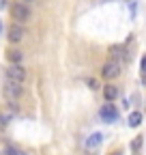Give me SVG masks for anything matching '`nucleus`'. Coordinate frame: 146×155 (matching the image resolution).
<instances>
[{
	"mask_svg": "<svg viewBox=\"0 0 146 155\" xmlns=\"http://www.w3.org/2000/svg\"><path fill=\"white\" fill-rule=\"evenodd\" d=\"M11 15H13V19L17 24H24V22L30 19V9L24 2H13L11 5Z\"/></svg>",
	"mask_w": 146,
	"mask_h": 155,
	"instance_id": "nucleus-1",
	"label": "nucleus"
},
{
	"mask_svg": "<svg viewBox=\"0 0 146 155\" xmlns=\"http://www.w3.org/2000/svg\"><path fill=\"white\" fill-rule=\"evenodd\" d=\"M5 78H7V80H11V82L22 84V82L26 80V69H24L22 65H9V67L5 69Z\"/></svg>",
	"mask_w": 146,
	"mask_h": 155,
	"instance_id": "nucleus-2",
	"label": "nucleus"
},
{
	"mask_svg": "<svg viewBox=\"0 0 146 155\" xmlns=\"http://www.w3.org/2000/svg\"><path fill=\"white\" fill-rule=\"evenodd\" d=\"M101 142H103V134H99V131H95V134H90L88 138L84 140V151L86 153H95V151H99V147H101Z\"/></svg>",
	"mask_w": 146,
	"mask_h": 155,
	"instance_id": "nucleus-3",
	"label": "nucleus"
},
{
	"mask_svg": "<svg viewBox=\"0 0 146 155\" xmlns=\"http://www.w3.org/2000/svg\"><path fill=\"white\" fill-rule=\"evenodd\" d=\"M2 93L9 101L17 99V97L22 95V84H17V82H11V80H5V86H2Z\"/></svg>",
	"mask_w": 146,
	"mask_h": 155,
	"instance_id": "nucleus-4",
	"label": "nucleus"
},
{
	"mask_svg": "<svg viewBox=\"0 0 146 155\" xmlns=\"http://www.w3.org/2000/svg\"><path fill=\"white\" fill-rule=\"evenodd\" d=\"M99 116H101V121H105V123H114V121H118V110H116L114 104H105V106H101Z\"/></svg>",
	"mask_w": 146,
	"mask_h": 155,
	"instance_id": "nucleus-5",
	"label": "nucleus"
},
{
	"mask_svg": "<svg viewBox=\"0 0 146 155\" xmlns=\"http://www.w3.org/2000/svg\"><path fill=\"white\" fill-rule=\"evenodd\" d=\"M101 75L105 80H114V78L120 75V63H114V61H107L101 69Z\"/></svg>",
	"mask_w": 146,
	"mask_h": 155,
	"instance_id": "nucleus-6",
	"label": "nucleus"
},
{
	"mask_svg": "<svg viewBox=\"0 0 146 155\" xmlns=\"http://www.w3.org/2000/svg\"><path fill=\"white\" fill-rule=\"evenodd\" d=\"M24 35H26V30H24L20 24H13V26L9 28V41H11V43H17V41H22V39H24Z\"/></svg>",
	"mask_w": 146,
	"mask_h": 155,
	"instance_id": "nucleus-7",
	"label": "nucleus"
},
{
	"mask_svg": "<svg viewBox=\"0 0 146 155\" xmlns=\"http://www.w3.org/2000/svg\"><path fill=\"white\" fill-rule=\"evenodd\" d=\"M110 58H112L114 63H120V65H122V58H125V48H122V45H114V48H110Z\"/></svg>",
	"mask_w": 146,
	"mask_h": 155,
	"instance_id": "nucleus-8",
	"label": "nucleus"
},
{
	"mask_svg": "<svg viewBox=\"0 0 146 155\" xmlns=\"http://www.w3.org/2000/svg\"><path fill=\"white\" fill-rule=\"evenodd\" d=\"M103 97H105V101L110 104V101H114L116 97H118V88L114 86V84H107L105 88H103Z\"/></svg>",
	"mask_w": 146,
	"mask_h": 155,
	"instance_id": "nucleus-9",
	"label": "nucleus"
},
{
	"mask_svg": "<svg viewBox=\"0 0 146 155\" xmlns=\"http://www.w3.org/2000/svg\"><path fill=\"white\" fill-rule=\"evenodd\" d=\"M127 123H129V127H140L142 125V112H131Z\"/></svg>",
	"mask_w": 146,
	"mask_h": 155,
	"instance_id": "nucleus-10",
	"label": "nucleus"
},
{
	"mask_svg": "<svg viewBox=\"0 0 146 155\" xmlns=\"http://www.w3.org/2000/svg\"><path fill=\"white\" fill-rule=\"evenodd\" d=\"M7 58L11 61V65H20V61H22V52H17V50H9V52H7Z\"/></svg>",
	"mask_w": 146,
	"mask_h": 155,
	"instance_id": "nucleus-11",
	"label": "nucleus"
},
{
	"mask_svg": "<svg viewBox=\"0 0 146 155\" xmlns=\"http://www.w3.org/2000/svg\"><path fill=\"white\" fill-rule=\"evenodd\" d=\"M140 147H142V136H138V138H135V140L131 142V151H133V153L138 155V151H140Z\"/></svg>",
	"mask_w": 146,
	"mask_h": 155,
	"instance_id": "nucleus-12",
	"label": "nucleus"
},
{
	"mask_svg": "<svg viewBox=\"0 0 146 155\" xmlns=\"http://www.w3.org/2000/svg\"><path fill=\"white\" fill-rule=\"evenodd\" d=\"M13 119L11 114H0V127H5V125H9V121Z\"/></svg>",
	"mask_w": 146,
	"mask_h": 155,
	"instance_id": "nucleus-13",
	"label": "nucleus"
},
{
	"mask_svg": "<svg viewBox=\"0 0 146 155\" xmlns=\"http://www.w3.org/2000/svg\"><path fill=\"white\" fill-rule=\"evenodd\" d=\"M86 82H88V86H90V88H93V91H97V88H99V82L95 80V78H88V80H86Z\"/></svg>",
	"mask_w": 146,
	"mask_h": 155,
	"instance_id": "nucleus-14",
	"label": "nucleus"
},
{
	"mask_svg": "<svg viewBox=\"0 0 146 155\" xmlns=\"http://www.w3.org/2000/svg\"><path fill=\"white\" fill-rule=\"evenodd\" d=\"M7 155H24V153H22L20 149H15V147H9V149H7Z\"/></svg>",
	"mask_w": 146,
	"mask_h": 155,
	"instance_id": "nucleus-15",
	"label": "nucleus"
},
{
	"mask_svg": "<svg viewBox=\"0 0 146 155\" xmlns=\"http://www.w3.org/2000/svg\"><path fill=\"white\" fill-rule=\"evenodd\" d=\"M140 67H142V73L146 75V56H142V63H140Z\"/></svg>",
	"mask_w": 146,
	"mask_h": 155,
	"instance_id": "nucleus-16",
	"label": "nucleus"
},
{
	"mask_svg": "<svg viewBox=\"0 0 146 155\" xmlns=\"http://www.w3.org/2000/svg\"><path fill=\"white\" fill-rule=\"evenodd\" d=\"M22 2H32V0H22Z\"/></svg>",
	"mask_w": 146,
	"mask_h": 155,
	"instance_id": "nucleus-17",
	"label": "nucleus"
},
{
	"mask_svg": "<svg viewBox=\"0 0 146 155\" xmlns=\"http://www.w3.org/2000/svg\"><path fill=\"white\" fill-rule=\"evenodd\" d=\"M112 155H120V153H112Z\"/></svg>",
	"mask_w": 146,
	"mask_h": 155,
	"instance_id": "nucleus-18",
	"label": "nucleus"
},
{
	"mask_svg": "<svg viewBox=\"0 0 146 155\" xmlns=\"http://www.w3.org/2000/svg\"><path fill=\"white\" fill-rule=\"evenodd\" d=\"M0 28H2V26H0Z\"/></svg>",
	"mask_w": 146,
	"mask_h": 155,
	"instance_id": "nucleus-19",
	"label": "nucleus"
}]
</instances>
